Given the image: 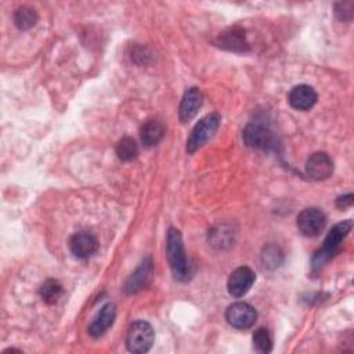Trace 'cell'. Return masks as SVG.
Here are the masks:
<instances>
[{"instance_id":"6da1fadb","label":"cell","mask_w":354,"mask_h":354,"mask_svg":"<svg viewBox=\"0 0 354 354\" xmlns=\"http://www.w3.org/2000/svg\"><path fill=\"white\" fill-rule=\"evenodd\" d=\"M166 256L169 260L173 277L177 281H188L194 274V267L187 259L183 238L178 230L169 228L166 238Z\"/></svg>"},{"instance_id":"7a4b0ae2","label":"cell","mask_w":354,"mask_h":354,"mask_svg":"<svg viewBox=\"0 0 354 354\" xmlns=\"http://www.w3.org/2000/svg\"><path fill=\"white\" fill-rule=\"evenodd\" d=\"M351 227H353L351 220L340 221L332 227V230L325 236L322 248L319 250H317L313 256V268L314 270H319L329 259H332L340 250V246H342L344 238L351 231Z\"/></svg>"},{"instance_id":"3957f363","label":"cell","mask_w":354,"mask_h":354,"mask_svg":"<svg viewBox=\"0 0 354 354\" xmlns=\"http://www.w3.org/2000/svg\"><path fill=\"white\" fill-rule=\"evenodd\" d=\"M243 141L248 147L263 151H278L279 147L278 137L271 131L268 124L259 118L246 124L243 130Z\"/></svg>"},{"instance_id":"277c9868","label":"cell","mask_w":354,"mask_h":354,"mask_svg":"<svg viewBox=\"0 0 354 354\" xmlns=\"http://www.w3.org/2000/svg\"><path fill=\"white\" fill-rule=\"evenodd\" d=\"M220 124V115L213 112L203 116L191 130V134L187 140V152L194 153L201 147H203L217 131Z\"/></svg>"},{"instance_id":"5b68a950","label":"cell","mask_w":354,"mask_h":354,"mask_svg":"<svg viewBox=\"0 0 354 354\" xmlns=\"http://www.w3.org/2000/svg\"><path fill=\"white\" fill-rule=\"evenodd\" d=\"M153 340H155V332L151 324H148L147 321L138 319V321H134L127 330L126 346L129 351L141 354V353H147L152 347Z\"/></svg>"},{"instance_id":"8992f818","label":"cell","mask_w":354,"mask_h":354,"mask_svg":"<svg viewBox=\"0 0 354 354\" xmlns=\"http://www.w3.org/2000/svg\"><path fill=\"white\" fill-rule=\"evenodd\" d=\"M296 224L304 236L314 238L324 231L326 225V216L318 207H307L299 213Z\"/></svg>"},{"instance_id":"52a82bcc","label":"cell","mask_w":354,"mask_h":354,"mask_svg":"<svg viewBox=\"0 0 354 354\" xmlns=\"http://www.w3.org/2000/svg\"><path fill=\"white\" fill-rule=\"evenodd\" d=\"M225 319L231 326L236 329H248L254 325L257 313L250 304L245 301H236L228 306L225 311Z\"/></svg>"},{"instance_id":"ba28073f","label":"cell","mask_w":354,"mask_h":354,"mask_svg":"<svg viewBox=\"0 0 354 354\" xmlns=\"http://www.w3.org/2000/svg\"><path fill=\"white\" fill-rule=\"evenodd\" d=\"M152 277H153V263L149 257H145L138 264L136 271L127 278L124 283V292L127 295H136L141 292L151 283Z\"/></svg>"},{"instance_id":"9c48e42d","label":"cell","mask_w":354,"mask_h":354,"mask_svg":"<svg viewBox=\"0 0 354 354\" xmlns=\"http://www.w3.org/2000/svg\"><path fill=\"white\" fill-rule=\"evenodd\" d=\"M254 279H256V274L249 267H245V266L238 267L231 272L227 281L228 293L234 297L245 296L252 288Z\"/></svg>"},{"instance_id":"30bf717a","label":"cell","mask_w":354,"mask_h":354,"mask_svg":"<svg viewBox=\"0 0 354 354\" xmlns=\"http://www.w3.org/2000/svg\"><path fill=\"white\" fill-rule=\"evenodd\" d=\"M333 171V162L325 152L313 153L306 163V174L311 180H326Z\"/></svg>"},{"instance_id":"8fae6325","label":"cell","mask_w":354,"mask_h":354,"mask_svg":"<svg viewBox=\"0 0 354 354\" xmlns=\"http://www.w3.org/2000/svg\"><path fill=\"white\" fill-rule=\"evenodd\" d=\"M216 43L218 47L234 53H245L249 50V43L246 40L245 30L238 26L228 28L227 30L221 32Z\"/></svg>"},{"instance_id":"7c38bea8","label":"cell","mask_w":354,"mask_h":354,"mask_svg":"<svg viewBox=\"0 0 354 354\" xmlns=\"http://www.w3.org/2000/svg\"><path fill=\"white\" fill-rule=\"evenodd\" d=\"M97 248H98L97 239L90 232H84V231L76 232L75 235H72L69 241L71 253L80 260H86L91 257L97 252Z\"/></svg>"},{"instance_id":"4fadbf2b","label":"cell","mask_w":354,"mask_h":354,"mask_svg":"<svg viewBox=\"0 0 354 354\" xmlns=\"http://www.w3.org/2000/svg\"><path fill=\"white\" fill-rule=\"evenodd\" d=\"M203 104V94L198 87H189L180 102L178 108V118L181 123L189 122L199 111V108Z\"/></svg>"},{"instance_id":"5bb4252c","label":"cell","mask_w":354,"mask_h":354,"mask_svg":"<svg viewBox=\"0 0 354 354\" xmlns=\"http://www.w3.org/2000/svg\"><path fill=\"white\" fill-rule=\"evenodd\" d=\"M318 95L315 90L308 84L295 86L288 95V101L292 108L297 111H308L315 105Z\"/></svg>"},{"instance_id":"9a60e30c","label":"cell","mask_w":354,"mask_h":354,"mask_svg":"<svg viewBox=\"0 0 354 354\" xmlns=\"http://www.w3.org/2000/svg\"><path fill=\"white\" fill-rule=\"evenodd\" d=\"M116 318V306L113 303H106L101 307L97 315L93 318L91 324L88 325V333L93 337L102 336L113 324Z\"/></svg>"},{"instance_id":"2e32d148","label":"cell","mask_w":354,"mask_h":354,"mask_svg":"<svg viewBox=\"0 0 354 354\" xmlns=\"http://www.w3.org/2000/svg\"><path fill=\"white\" fill-rule=\"evenodd\" d=\"M165 136V126L158 120H147L140 129V138L144 147L151 148L160 142Z\"/></svg>"},{"instance_id":"e0dca14e","label":"cell","mask_w":354,"mask_h":354,"mask_svg":"<svg viewBox=\"0 0 354 354\" xmlns=\"http://www.w3.org/2000/svg\"><path fill=\"white\" fill-rule=\"evenodd\" d=\"M234 242V231L227 224H218L209 231V243L218 249H227Z\"/></svg>"},{"instance_id":"ac0fdd59","label":"cell","mask_w":354,"mask_h":354,"mask_svg":"<svg viewBox=\"0 0 354 354\" xmlns=\"http://www.w3.org/2000/svg\"><path fill=\"white\" fill-rule=\"evenodd\" d=\"M37 22V14L33 8L30 7H26V6H22L19 8L15 10L14 12V24L18 29L21 30H26V29H30L36 25Z\"/></svg>"},{"instance_id":"d6986e66","label":"cell","mask_w":354,"mask_h":354,"mask_svg":"<svg viewBox=\"0 0 354 354\" xmlns=\"http://www.w3.org/2000/svg\"><path fill=\"white\" fill-rule=\"evenodd\" d=\"M116 155L120 160L129 162L137 158L138 155V145L131 137H123L116 144Z\"/></svg>"},{"instance_id":"ffe728a7","label":"cell","mask_w":354,"mask_h":354,"mask_svg":"<svg viewBox=\"0 0 354 354\" xmlns=\"http://www.w3.org/2000/svg\"><path fill=\"white\" fill-rule=\"evenodd\" d=\"M62 295V286L55 279H47L40 288V296L47 304H54Z\"/></svg>"},{"instance_id":"44dd1931","label":"cell","mask_w":354,"mask_h":354,"mask_svg":"<svg viewBox=\"0 0 354 354\" xmlns=\"http://www.w3.org/2000/svg\"><path fill=\"white\" fill-rule=\"evenodd\" d=\"M253 347L257 353H270L272 350V339L266 328H259L253 333Z\"/></svg>"},{"instance_id":"7402d4cb","label":"cell","mask_w":354,"mask_h":354,"mask_svg":"<svg viewBox=\"0 0 354 354\" xmlns=\"http://www.w3.org/2000/svg\"><path fill=\"white\" fill-rule=\"evenodd\" d=\"M261 261L266 268H270V270L277 268L282 263V253L278 248L270 245V246L264 248L263 254H261Z\"/></svg>"},{"instance_id":"603a6c76","label":"cell","mask_w":354,"mask_h":354,"mask_svg":"<svg viewBox=\"0 0 354 354\" xmlns=\"http://www.w3.org/2000/svg\"><path fill=\"white\" fill-rule=\"evenodd\" d=\"M353 10H354L353 1H339L335 4V14L337 19L343 22H350L353 19Z\"/></svg>"},{"instance_id":"cb8c5ba5","label":"cell","mask_w":354,"mask_h":354,"mask_svg":"<svg viewBox=\"0 0 354 354\" xmlns=\"http://www.w3.org/2000/svg\"><path fill=\"white\" fill-rule=\"evenodd\" d=\"M353 201H354V195L353 194H347V195L339 196L336 199V206L340 207V209H346V207L353 205Z\"/></svg>"}]
</instances>
